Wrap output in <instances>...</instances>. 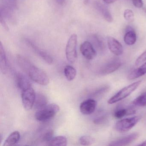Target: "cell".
Segmentation results:
<instances>
[{
  "mask_svg": "<svg viewBox=\"0 0 146 146\" xmlns=\"http://www.w3.org/2000/svg\"><path fill=\"white\" fill-rule=\"evenodd\" d=\"M117 0H103V1L106 4H111L114 3Z\"/></svg>",
  "mask_w": 146,
  "mask_h": 146,
  "instance_id": "33",
  "label": "cell"
},
{
  "mask_svg": "<svg viewBox=\"0 0 146 146\" xmlns=\"http://www.w3.org/2000/svg\"><path fill=\"white\" fill-rule=\"evenodd\" d=\"M145 74H146V62L141 65L140 67L131 71L128 76V79L129 80H134Z\"/></svg>",
  "mask_w": 146,
  "mask_h": 146,
  "instance_id": "16",
  "label": "cell"
},
{
  "mask_svg": "<svg viewBox=\"0 0 146 146\" xmlns=\"http://www.w3.org/2000/svg\"><path fill=\"white\" fill-rule=\"evenodd\" d=\"M108 117L106 114H102L98 116L94 119V123L96 125H100L104 123L106 121Z\"/></svg>",
  "mask_w": 146,
  "mask_h": 146,
  "instance_id": "29",
  "label": "cell"
},
{
  "mask_svg": "<svg viewBox=\"0 0 146 146\" xmlns=\"http://www.w3.org/2000/svg\"><path fill=\"white\" fill-rule=\"evenodd\" d=\"M54 135V131L53 130H48L46 131L43 134V135L42 137V140L43 141L46 142L47 143L48 142L50 141L53 137Z\"/></svg>",
  "mask_w": 146,
  "mask_h": 146,
  "instance_id": "28",
  "label": "cell"
},
{
  "mask_svg": "<svg viewBox=\"0 0 146 146\" xmlns=\"http://www.w3.org/2000/svg\"><path fill=\"white\" fill-rule=\"evenodd\" d=\"M67 139L64 136H58L53 137L47 143V145L52 146H66L67 145Z\"/></svg>",
  "mask_w": 146,
  "mask_h": 146,
  "instance_id": "21",
  "label": "cell"
},
{
  "mask_svg": "<svg viewBox=\"0 0 146 146\" xmlns=\"http://www.w3.org/2000/svg\"><path fill=\"white\" fill-rule=\"evenodd\" d=\"M0 22H1V25L3 26L4 27V29L8 31L9 30V28H8V26L7 25L6 23L5 22L4 20V19L2 17V15L1 14V17H0Z\"/></svg>",
  "mask_w": 146,
  "mask_h": 146,
  "instance_id": "32",
  "label": "cell"
},
{
  "mask_svg": "<svg viewBox=\"0 0 146 146\" xmlns=\"http://www.w3.org/2000/svg\"><path fill=\"white\" fill-rule=\"evenodd\" d=\"M17 61L21 69L32 81L43 86L49 84V78L45 72L36 67L29 60L23 56L19 55L17 56Z\"/></svg>",
  "mask_w": 146,
  "mask_h": 146,
  "instance_id": "1",
  "label": "cell"
},
{
  "mask_svg": "<svg viewBox=\"0 0 146 146\" xmlns=\"http://www.w3.org/2000/svg\"><path fill=\"white\" fill-rule=\"evenodd\" d=\"M139 134L137 132L131 133L129 135L119 137L116 140L111 142L109 146H126L134 142L139 137Z\"/></svg>",
  "mask_w": 146,
  "mask_h": 146,
  "instance_id": "9",
  "label": "cell"
},
{
  "mask_svg": "<svg viewBox=\"0 0 146 146\" xmlns=\"http://www.w3.org/2000/svg\"><path fill=\"white\" fill-rule=\"evenodd\" d=\"M146 61V50L140 56L138 57L136 60L135 64L136 66H138L141 64H143Z\"/></svg>",
  "mask_w": 146,
  "mask_h": 146,
  "instance_id": "30",
  "label": "cell"
},
{
  "mask_svg": "<svg viewBox=\"0 0 146 146\" xmlns=\"http://www.w3.org/2000/svg\"><path fill=\"white\" fill-rule=\"evenodd\" d=\"M95 140L90 136L84 135L81 137L79 139V142L83 146H90L94 143Z\"/></svg>",
  "mask_w": 146,
  "mask_h": 146,
  "instance_id": "26",
  "label": "cell"
},
{
  "mask_svg": "<svg viewBox=\"0 0 146 146\" xmlns=\"http://www.w3.org/2000/svg\"><path fill=\"white\" fill-rule=\"evenodd\" d=\"M64 73L67 80L72 81L75 79L76 76V70L72 66L67 65L64 69Z\"/></svg>",
  "mask_w": 146,
  "mask_h": 146,
  "instance_id": "23",
  "label": "cell"
},
{
  "mask_svg": "<svg viewBox=\"0 0 146 146\" xmlns=\"http://www.w3.org/2000/svg\"><path fill=\"white\" fill-rule=\"evenodd\" d=\"M36 94L32 86L22 90L21 98L23 106L27 111L31 110L34 106Z\"/></svg>",
  "mask_w": 146,
  "mask_h": 146,
  "instance_id": "6",
  "label": "cell"
},
{
  "mask_svg": "<svg viewBox=\"0 0 146 146\" xmlns=\"http://www.w3.org/2000/svg\"><path fill=\"white\" fill-rule=\"evenodd\" d=\"M141 80L135 82L131 84L126 86L120 90L116 94L111 97L108 101V103L109 104H113L118 102L125 99L134 92L141 83Z\"/></svg>",
  "mask_w": 146,
  "mask_h": 146,
  "instance_id": "3",
  "label": "cell"
},
{
  "mask_svg": "<svg viewBox=\"0 0 146 146\" xmlns=\"http://www.w3.org/2000/svg\"><path fill=\"white\" fill-rule=\"evenodd\" d=\"M132 3L135 7L141 8L143 7L142 0H132Z\"/></svg>",
  "mask_w": 146,
  "mask_h": 146,
  "instance_id": "31",
  "label": "cell"
},
{
  "mask_svg": "<svg viewBox=\"0 0 146 146\" xmlns=\"http://www.w3.org/2000/svg\"><path fill=\"white\" fill-rule=\"evenodd\" d=\"M125 19L128 23H131L134 21L135 16L133 11L130 9H126L124 11L123 14Z\"/></svg>",
  "mask_w": 146,
  "mask_h": 146,
  "instance_id": "27",
  "label": "cell"
},
{
  "mask_svg": "<svg viewBox=\"0 0 146 146\" xmlns=\"http://www.w3.org/2000/svg\"><path fill=\"white\" fill-rule=\"evenodd\" d=\"M20 139V134L18 131L11 133L4 142L3 146H12L19 142Z\"/></svg>",
  "mask_w": 146,
  "mask_h": 146,
  "instance_id": "15",
  "label": "cell"
},
{
  "mask_svg": "<svg viewBox=\"0 0 146 146\" xmlns=\"http://www.w3.org/2000/svg\"><path fill=\"white\" fill-rule=\"evenodd\" d=\"M138 146H146V140L143 142L141 144H138Z\"/></svg>",
  "mask_w": 146,
  "mask_h": 146,
  "instance_id": "34",
  "label": "cell"
},
{
  "mask_svg": "<svg viewBox=\"0 0 146 146\" xmlns=\"http://www.w3.org/2000/svg\"><path fill=\"white\" fill-rule=\"evenodd\" d=\"M135 112L133 107H129L127 108L118 107L114 111L113 116L116 118L121 119L124 116L134 114Z\"/></svg>",
  "mask_w": 146,
  "mask_h": 146,
  "instance_id": "14",
  "label": "cell"
},
{
  "mask_svg": "<svg viewBox=\"0 0 146 146\" xmlns=\"http://www.w3.org/2000/svg\"><path fill=\"white\" fill-rule=\"evenodd\" d=\"M96 104V101L94 99L90 98L85 100L80 104V111L84 115L92 114L95 111Z\"/></svg>",
  "mask_w": 146,
  "mask_h": 146,
  "instance_id": "10",
  "label": "cell"
},
{
  "mask_svg": "<svg viewBox=\"0 0 146 146\" xmlns=\"http://www.w3.org/2000/svg\"><path fill=\"white\" fill-rule=\"evenodd\" d=\"M132 104L136 107L146 106V92L135 98L132 102Z\"/></svg>",
  "mask_w": 146,
  "mask_h": 146,
  "instance_id": "25",
  "label": "cell"
},
{
  "mask_svg": "<svg viewBox=\"0 0 146 146\" xmlns=\"http://www.w3.org/2000/svg\"><path fill=\"white\" fill-rule=\"evenodd\" d=\"M96 7L107 22L110 23L113 22V18L112 16L110 11L105 6L100 3H97L96 4Z\"/></svg>",
  "mask_w": 146,
  "mask_h": 146,
  "instance_id": "18",
  "label": "cell"
},
{
  "mask_svg": "<svg viewBox=\"0 0 146 146\" xmlns=\"http://www.w3.org/2000/svg\"><path fill=\"white\" fill-rule=\"evenodd\" d=\"M48 102L47 98L45 95L42 93H38L37 94H36L34 106L36 109L39 110L46 106Z\"/></svg>",
  "mask_w": 146,
  "mask_h": 146,
  "instance_id": "19",
  "label": "cell"
},
{
  "mask_svg": "<svg viewBox=\"0 0 146 146\" xmlns=\"http://www.w3.org/2000/svg\"><path fill=\"white\" fill-rule=\"evenodd\" d=\"M143 11H144V12L146 13V8H144L143 9Z\"/></svg>",
  "mask_w": 146,
  "mask_h": 146,
  "instance_id": "36",
  "label": "cell"
},
{
  "mask_svg": "<svg viewBox=\"0 0 146 146\" xmlns=\"http://www.w3.org/2000/svg\"><path fill=\"white\" fill-rule=\"evenodd\" d=\"M77 36L76 34H73L69 38L66 47V59L71 64L75 63L77 59Z\"/></svg>",
  "mask_w": 146,
  "mask_h": 146,
  "instance_id": "4",
  "label": "cell"
},
{
  "mask_svg": "<svg viewBox=\"0 0 146 146\" xmlns=\"http://www.w3.org/2000/svg\"><path fill=\"white\" fill-rule=\"evenodd\" d=\"M59 106L55 103L48 104L38 110L35 114L36 120L41 122L48 121L53 118L59 111Z\"/></svg>",
  "mask_w": 146,
  "mask_h": 146,
  "instance_id": "2",
  "label": "cell"
},
{
  "mask_svg": "<svg viewBox=\"0 0 146 146\" xmlns=\"http://www.w3.org/2000/svg\"><path fill=\"white\" fill-rule=\"evenodd\" d=\"M80 51L83 56L89 60L94 59L96 56V52L91 42L84 41L83 42L80 48Z\"/></svg>",
  "mask_w": 146,
  "mask_h": 146,
  "instance_id": "8",
  "label": "cell"
},
{
  "mask_svg": "<svg viewBox=\"0 0 146 146\" xmlns=\"http://www.w3.org/2000/svg\"><path fill=\"white\" fill-rule=\"evenodd\" d=\"M91 39L95 46L100 51H103L105 48V45L101 37L96 35H94L91 36Z\"/></svg>",
  "mask_w": 146,
  "mask_h": 146,
  "instance_id": "24",
  "label": "cell"
},
{
  "mask_svg": "<svg viewBox=\"0 0 146 146\" xmlns=\"http://www.w3.org/2000/svg\"><path fill=\"white\" fill-rule=\"evenodd\" d=\"M141 119V116H136L120 119L115 124V129L120 132L129 131L138 123Z\"/></svg>",
  "mask_w": 146,
  "mask_h": 146,
  "instance_id": "5",
  "label": "cell"
},
{
  "mask_svg": "<svg viewBox=\"0 0 146 146\" xmlns=\"http://www.w3.org/2000/svg\"><path fill=\"white\" fill-rule=\"evenodd\" d=\"M121 63L119 60L114 59L102 66L99 71V73L102 76L108 75L114 72L121 66Z\"/></svg>",
  "mask_w": 146,
  "mask_h": 146,
  "instance_id": "7",
  "label": "cell"
},
{
  "mask_svg": "<svg viewBox=\"0 0 146 146\" xmlns=\"http://www.w3.org/2000/svg\"><path fill=\"white\" fill-rule=\"evenodd\" d=\"M110 87L109 85H105L101 86L93 90L89 95L90 98H98L102 97L106 94L110 90Z\"/></svg>",
  "mask_w": 146,
  "mask_h": 146,
  "instance_id": "17",
  "label": "cell"
},
{
  "mask_svg": "<svg viewBox=\"0 0 146 146\" xmlns=\"http://www.w3.org/2000/svg\"><path fill=\"white\" fill-rule=\"evenodd\" d=\"M89 1L90 0H84V5H87V4H88Z\"/></svg>",
  "mask_w": 146,
  "mask_h": 146,
  "instance_id": "35",
  "label": "cell"
},
{
  "mask_svg": "<svg viewBox=\"0 0 146 146\" xmlns=\"http://www.w3.org/2000/svg\"><path fill=\"white\" fill-rule=\"evenodd\" d=\"M0 68L3 74H6L7 72L6 55L1 42L0 44Z\"/></svg>",
  "mask_w": 146,
  "mask_h": 146,
  "instance_id": "20",
  "label": "cell"
},
{
  "mask_svg": "<svg viewBox=\"0 0 146 146\" xmlns=\"http://www.w3.org/2000/svg\"><path fill=\"white\" fill-rule=\"evenodd\" d=\"M16 83L18 88L21 90L31 87L29 78L21 72H18L16 75Z\"/></svg>",
  "mask_w": 146,
  "mask_h": 146,
  "instance_id": "13",
  "label": "cell"
},
{
  "mask_svg": "<svg viewBox=\"0 0 146 146\" xmlns=\"http://www.w3.org/2000/svg\"><path fill=\"white\" fill-rule=\"evenodd\" d=\"M108 45L111 52L116 56L123 54V48L122 44L115 38L109 36L107 39Z\"/></svg>",
  "mask_w": 146,
  "mask_h": 146,
  "instance_id": "11",
  "label": "cell"
},
{
  "mask_svg": "<svg viewBox=\"0 0 146 146\" xmlns=\"http://www.w3.org/2000/svg\"><path fill=\"white\" fill-rule=\"evenodd\" d=\"M25 42L27 45L36 54H38L40 57L42 58L44 61H46V63L48 64H52L53 62V59L46 52L44 51H42L37 46H36L31 41L28 39H25Z\"/></svg>",
  "mask_w": 146,
  "mask_h": 146,
  "instance_id": "12",
  "label": "cell"
},
{
  "mask_svg": "<svg viewBox=\"0 0 146 146\" xmlns=\"http://www.w3.org/2000/svg\"><path fill=\"white\" fill-rule=\"evenodd\" d=\"M136 40L135 32L131 29H128L125 32L124 36L125 43L129 46H132L135 43Z\"/></svg>",
  "mask_w": 146,
  "mask_h": 146,
  "instance_id": "22",
  "label": "cell"
}]
</instances>
